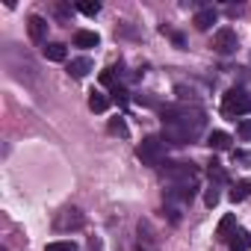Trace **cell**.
I'll return each instance as SVG.
<instances>
[{"label": "cell", "instance_id": "obj_24", "mask_svg": "<svg viewBox=\"0 0 251 251\" xmlns=\"http://www.w3.org/2000/svg\"><path fill=\"white\" fill-rule=\"evenodd\" d=\"M233 160H239V163H248V166H251V154H248V151H233Z\"/></svg>", "mask_w": 251, "mask_h": 251}, {"label": "cell", "instance_id": "obj_21", "mask_svg": "<svg viewBox=\"0 0 251 251\" xmlns=\"http://www.w3.org/2000/svg\"><path fill=\"white\" fill-rule=\"evenodd\" d=\"M236 133H239V139H251V121H239Z\"/></svg>", "mask_w": 251, "mask_h": 251}, {"label": "cell", "instance_id": "obj_18", "mask_svg": "<svg viewBox=\"0 0 251 251\" xmlns=\"http://www.w3.org/2000/svg\"><path fill=\"white\" fill-rule=\"evenodd\" d=\"M248 192H251V183H236V189L230 192V198H233V201H245Z\"/></svg>", "mask_w": 251, "mask_h": 251}, {"label": "cell", "instance_id": "obj_10", "mask_svg": "<svg viewBox=\"0 0 251 251\" xmlns=\"http://www.w3.org/2000/svg\"><path fill=\"white\" fill-rule=\"evenodd\" d=\"M42 53H45V59H50V62H65V56H68L65 45H59V42L45 45V48H42Z\"/></svg>", "mask_w": 251, "mask_h": 251}, {"label": "cell", "instance_id": "obj_16", "mask_svg": "<svg viewBox=\"0 0 251 251\" xmlns=\"http://www.w3.org/2000/svg\"><path fill=\"white\" fill-rule=\"evenodd\" d=\"M45 251H77V242L74 239H53L45 245Z\"/></svg>", "mask_w": 251, "mask_h": 251}, {"label": "cell", "instance_id": "obj_8", "mask_svg": "<svg viewBox=\"0 0 251 251\" xmlns=\"http://www.w3.org/2000/svg\"><path fill=\"white\" fill-rule=\"evenodd\" d=\"M216 18H219V15H216V9H213V6H204V9H198V12H195V21H192V24H195V30H201V33H204V30H210V27L216 24Z\"/></svg>", "mask_w": 251, "mask_h": 251}, {"label": "cell", "instance_id": "obj_3", "mask_svg": "<svg viewBox=\"0 0 251 251\" xmlns=\"http://www.w3.org/2000/svg\"><path fill=\"white\" fill-rule=\"evenodd\" d=\"M136 157H139L145 166H160V163H163V157H166V142H163L160 136H148V139H142V142H139Z\"/></svg>", "mask_w": 251, "mask_h": 251}, {"label": "cell", "instance_id": "obj_15", "mask_svg": "<svg viewBox=\"0 0 251 251\" xmlns=\"http://www.w3.org/2000/svg\"><path fill=\"white\" fill-rule=\"evenodd\" d=\"M236 227V219L233 216H225L222 222H219V227H216V236L219 239H230V230Z\"/></svg>", "mask_w": 251, "mask_h": 251}, {"label": "cell", "instance_id": "obj_23", "mask_svg": "<svg viewBox=\"0 0 251 251\" xmlns=\"http://www.w3.org/2000/svg\"><path fill=\"white\" fill-rule=\"evenodd\" d=\"M112 98H115V103H127V92H124V89H112Z\"/></svg>", "mask_w": 251, "mask_h": 251}, {"label": "cell", "instance_id": "obj_19", "mask_svg": "<svg viewBox=\"0 0 251 251\" xmlns=\"http://www.w3.org/2000/svg\"><path fill=\"white\" fill-rule=\"evenodd\" d=\"M109 133H115V136H127V124H124L121 118H112V121H109Z\"/></svg>", "mask_w": 251, "mask_h": 251}, {"label": "cell", "instance_id": "obj_20", "mask_svg": "<svg viewBox=\"0 0 251 251\" xmlns=\"http://www.w3.org/2000/svg\"><path fill=\"white\" fill-rule=\"evenodd\" d=\"M204 201H207V207H216V204H219V189H216V186H210V189H207V195H204Z\"/></svg>", "mask_w": 251, "mask_h": 251}, {"label": "cell", "instance_id": "obj_4", "mask_svg": "<svg viewBox=\"0 0 251 251\" xmlns=\"http://www.w3.org/2000/svg\"><path fill=\"white\" fill-rule=\"evenodd\" d=\"M166 177L175 180V186H183V189H195V180H198V172L192 163H175L166 169Z\"/></svg>", "mask_w": 251, "mask_h": 251}, {"label": "cell", "instance_id": "obj_9", "mask_svg": "<svg viewBox=\"0 0 251 251\" xmlns=\"http://www.w3.org/2000/svg\"><path fill=\"white\" fill-rule=\"evenodd\" d=\"M74 45H77V48H98V45H100V36L92 33V30H77V33H74Z\"/></svg>", "mask_w": 251, "mask_h": 251}, {"label": "cell", "instance_id": "obj_6", "mask_svg": "<svg viewBox=\"0 0 251 251\" xmlns=\"http://www.w3.org/2000/svg\"><path fill=\"white\" fill-rule=\"evenodd\" d=\"M213 48H216L219 53H225V56H227V53H233V50L239 48V39H236V33H233V30H227V27H225V30H219V33L213 36Z\"/></svg>", "mask_w": 251, "mask_h": 251}, {"label": "cell", "instance_id": "obj_17", "mask_svg": "<svg viewBox=\"0 0 251 251\" xmlns=\"http://www.w3.org/2000/svg\"><path fill=\"white\" fill-rule=\"evenodd\" d=\"M77 9H80L83 15H89V18H92V15H98V12H100V3H98V0H80Z\"/></svg>", "mask_w": 251, "mask_h": 251}, {"label": "cell", "instance_id": "obj_7", "mask_svg": "<svg viewBox=\"0 0 251 251\" xmlns=\"http://www.w3.org/2000/svg\"><path fill=\"white\" fill-rule=\"evenodd\" d=\"M27 33L36 45H48V21L42 15H30L27 18Z\"/></svg>", "mask_w": 251, "mask_h": 251}, {"label": "cell", "instance_id": "obj_22", "mask_svg": "<svg viewBox=\"0 0 251 251\" xmlns=\"http://www.w3.org/2000/svg\"><path fill=\"white\" fill-rule=\"evenodd\" d=\"M210 177H216L219 183H225V172L219 169V163H210Z\"/></svg>", "mask_w": 251, "mask_h": 251}, {"label": "cell", "instance_id": "obj_12", "mask_svg": "<svg viewBox=\"0 0 251 251\" xmlns=\"http://www.w3.org/2000/svg\"><path fill=\"white\" fill-rule=\"evenodd\" d=\"M207 145H210L213 151H227V148H230V136H227L225 130H213L210 139H207Z\"/></svg>", "mask_w": 251, "mask_h": 251}, {"label": "cell", "instance_id": "obj_11", "mask_svg": "<svg viewBox=\"0 0 251 251\" xmlns=\"http://www.w3.org/2000/svg\"><path fill=\"white\" fill-rule=\"evenodd\" d=\"M89 71H92V62H89L86 56H80V59H71V62H68V74H71L74 80H80V77H86Z\"/></svg>", "mask_w": 251, "mask_h": 251}, {"label": "cell", "instance_id": "obj_14", "mask_svg": "<svg viewBox=\"0 0 251 251\" xmlns=\"http://www.w3.org/2000/svg\"><path fill=\"white\" fill-rule=\"evenodd\" d=\"M106 106H109V98L106 95H100V92H92L89 95V109L92 112H103Z\"/></svg>", "mask_w": 251, "mask_h": 251}, {"label": "cell", "instance_id": "obj_2", "mask_svg": "<svg viewBox=\"0 0 251 251\" xmlns=\"http://www.w3.org/2000/svg\"><path fill=\"white\" fill-rule=\"evenodd\" d=\"M222 112L227 118H239V115H248L251 112V95L245 89H227L225 98H222Z\"/></svg>", "mask_w": 251, "mask_h": 251}, {"label": "cell", "instance_id": "obj_1", "mask_svg": "<svg viewBox=\"0 0 251 251\" xmlns=\"http://www.w3.org/2000/svg\"><path fill=\"white\" fill-rule=\"evenodd\" d=\"M204 112L198 106H166L163 109V139L166 142H175V145H186V142H195L201 133H204Z\"/></svg>", "mask_w": 251, "mask_h": 251}, {"label": "cell", "instance_id": "obj_5", "mask_svg": "<svg viewBox=\"0 0 251 251\" xmlns=\"http://www.w3.org/2000/svg\"><path fill=\"white\" fill-rule=\"evenodd\" d=\"M86 225V216L77 210V207H65L62 213H56V219H53V227L59 230V233H68V230H80Z\"/></svg>", "mask_w": 251, "mask_h": 251}, {"label": "cell", "instance_id": "obj_13", "mask_svg": "<svg viewBox=\"0 0 251 251\" xmlns=\"http://www.w3.org/2000/svg\"><path fill=\"white\" fill-rule=\"evenodd\" d=\"M248 245H251L248 230H233V233H230V251H245Z\"/></svg>", "mask_w": 251, "mask_h": 251}]
</instances>
